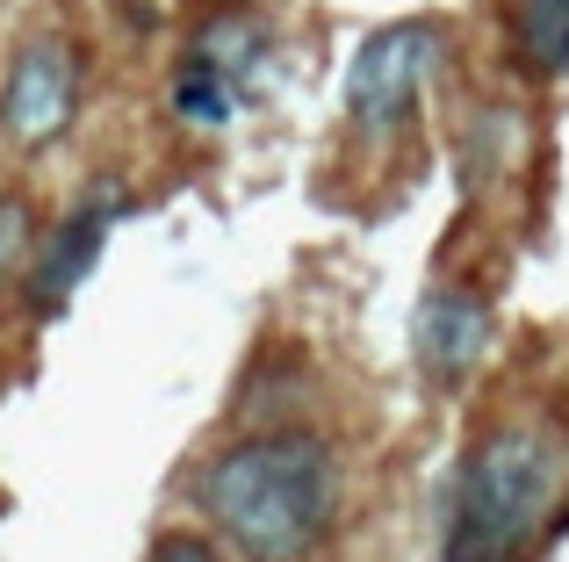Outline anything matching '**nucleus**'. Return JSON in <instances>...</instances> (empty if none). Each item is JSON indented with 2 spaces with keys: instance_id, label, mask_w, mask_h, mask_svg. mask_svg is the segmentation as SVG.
Listing matches in <instances>:
<instances>
[{
  "instance_id": "1",
  "label": "nucleus",
  "mask_w": 569,
  "mask_h": 562,
  "mask_svg": "<svg viewBox=\"0 0 569 562\" xmlns=\"http://www.w3.org/2000/svg\"><path fill=\"white\" fill-rule=\"evenodd\" d=\"M202 505L246 562H310L332 534L339 469L318 433H267L217 454L202 476Z\"/></svg>"
},
{
  "instance_id": "2",
  "label": "nucleus",
  "mask_w": 569,
  "mask_h": 562,
  "mask_svg": "<svg viewBox=\"0 0 569 562\" xmlns=\"http://www.w3.org/2000/svg\"><path fill=\"white\" fill-rule=\"evenodd\" d=\"M562 476H569V440L548 419H519L483 433L455 476L447 562H519V549L548 526Z\"/></svg>"
},
{
  "instance_id": "3",
  "label": "nucleus",
  "mask_w": 569,
  "mask_h": 562,
  "mask_svg": "<svg viewBox=\"0 0 569 562\" xmlns=\"http://www.w3.org/2000/svg\"><path fill=\"white\" fill-rule=\"evenodd\" d=\"M432 58H440V29L432 22L376 29V37L361 43V58H353V72H347V116L361 130H403Z\"/></svg>"
},
{
  "instance_id": "4",
  "label": "nucleus",
  "mask_w": 569,
  "mask_h": 562,
  "mask_svg": "<svg viewBox=\"0 0 569 562\" xmlns=\"http://www.w3.org/2000/svg\"><path fill=\"white\" fill-rule=\"evenodd\" d=\"M72 101H80V58L66 37H37L8 72V94H0V123L22 144H43L72 123Z\"/></svg>"
},
{
  "instance_id": "5",
  "label": "nucleus",
  "mask_w": 569,
  "mask_h": 562,
  "mask_svg": "<svg viewBox=\"0 0 569 562\" xmlns=\"http://www.w3.org/2000/svg\"><path fill=\"white\" fill-rule=\"evenodd\" d=\"M123 202H130L123 188H109V195H87L80 210L66 217V224L43 231L37 260H29V303H37V310H66V303H72V289L94 274L101 239H109V224H116V210H123Z\"/></svg>"
},
{
  "instance_id": "6",
  "label": "nucleus",
  "mask_w": 569,
  "mask_h": 562,
  "mask_svg": "<svg viewBox=\"0 0 569 562\" xmlns=\"http://www.w3.org/2000/svg\"><path fill=\"white\" fill-rule=\"evenodd\" d=\"M411 353L432 382H469V368L490 353V303L469 289H432L411 318Z\"/></svg>"
},
{
  "instance_id": "7",
  "label": "nucleus",
  "mask_w": 569,
  "mask_h": 562,
  "mask_svg": "<svg viewBox=\"0 0 569 562\" xmlns=\"http://www.w3.org/2000/svg\"><path fill=\"white\" fill-rule=\"evenodd\" d=\"M512 51L533 72H569V0H512Z\"/></svg>"
},
{
  "instance_id": "8",
  "label": "nucleus",
  "mask_w": 569,
  "mask_h": 562,
  "mask_svg": "<svg viewBox=\"0 0 569 562\" xmlns=\"http://www.w3.org/2000/svg\"><path fill=\"white\" fill-rule=\"evenodd\" d=\"M260 51H267V22L260 14H217V22H202V37H194V58L202 66H217L223 80H246L252 66H260Z\"/></svg>"
},
{
  "instance_id": "9",
  "label": "nucleus",
  "mask_w": 569,
  "mask_h": 562,
  "mask_svg": "<svg viewBox=\"0 0 569 562\" xmlns=\"http://www.w3.org/2000/svg\"><path fill=\"white\" fill-rule=\"evenodd\" d=\"M173 109H181V123L223 130L231 123V80H223L217 66H202V58H188V72L173 80Z\"/></svg>"
},
{
  "instance_id": "10",
  "label": "nucleus",
  "mask_w": 569,
  "mask_h": 562,
  "mask_svg": "<svg viewBox=\"0 0 569 562\" xmlns=\"http://www.w3.org/2000/svg\"><path fill=\"white\" fill-rule=\"evenodd\" d=\"M29 239H37V210H29V195H0V289L22 274Z\"/></svg>"
},
{
  "instance_id": "11",
  "label": "nucleus",
  "mask_w": 569,
  "mask_h": 562,
  "mask_svg": "<svg viewBox=\"0 0 569 562\" xmlns=\"http://www.w3.org/2000/svg\"><path fill=\"white\" fill-rule=\"evenodd\" d=\"M144 562H223V549H217V541H202V534H167Z\"/></svg>"
}]
</instances>
